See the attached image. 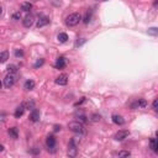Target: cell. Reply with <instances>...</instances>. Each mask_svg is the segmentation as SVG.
I'll list each match as a JSON object with an SVG mask.
<instances>
[{
  "instance_id": "1",
  "label": "cell",
  "mask_w": 158,
  "mask_h": 158,
  "mask_svg": "<svg viewBox=\"0 0 158 158\" xmlns=\"http://www.w3.org/2000/svg\"><path fill=\"white\" fill-rule=\"evenodd\" d=\"M82 20V15L78 14V12H73V14L68 15L67 19H65V24L69 27H73V26H77Z\"/></svg>"
},
{
  "instance_id": "2",
  "label": "cell",
  "mask_w": 158,
  "mask_h": 158,
  "mask_svg": "<svg viewBox=\"0 0 158 158\" xmlns=\"http://www.w3.org/2000/svg\"><path fill=\"white\" fill-rule=\"evenodd\" d=\"M68 129L74 133H85L84 126L82 125V122L79 121H72L68 124Z\"/></svg>"
},
{
  "instance_id": "3",
  "label": "cell",
  "mask_w": 158,
  "mask_h": 158,
  "mask_svg": "<svg viewBox=\"0 0 158 158\" xmlns=\"http://www.w3.org/2000/svg\"><path fill=\"white\" fill-rule=\"evenodd\" d=\"M78 153V147H77V143H76V138H72L68 143V156L69 157H76Z\"/></svg>"
},
{
  "instance_id": "4",
  "label": "cell",
  "mask_w": 158,
  "mask_h": 158,
  "mask_svg": "<svg viewBox=\"0 0 158 158\" xmlns=\"http://www.w3.org/2000/svg\"><path fill=\"white\" fill-rule=\"evenodd\" d=\"M15 82H16V77L14 76V74L9 73L5 77V79H4V85H5V88H11L15 84Z\"/></svg>"
},
{
  "instance_id": "5",
  "label": "cell",
  "mask_w": 158,
  "mask_h": 158,
  "mask_svg": "<svg viewBox=\"0 0 158 158\" xmlns=\"http://www.w3.org/2000/svg\"><path fill=\"white\" fill-rule=\"evenodd\" d=\"M129 135H130L129 130H120L118 132H116L114 138H115L116 141H124V140H126L127 137H129Z\"/></svg>"
},
{
  "instance_id": "6",
  "label": "cell",
  "mask_w": 158,
  "mask_h": 158,
  "mask_svg": "<svg viewBox=\"0 0 158 158\" xmlns=\"http://www.w3.org/2000/svg\"><path fill=\"white\" fill-rule=\"evenodd\" d=\"M147 106V100L146 99H137L135 103L131 104V108L132 109H138V108H146Z\"/></svg>"
},
{
  "instance_id": "7",
  "label": "cell",
  "mask_w": 158,
  "mask_h": 158,
  "mask_svg": "<svg viewBox=\"0 0 158 158\" xmlns=\"http://www.w3.org/2000/svg\"><path fill=\"white\" fill-rule=\"evenodd\" d=\"M46 146L48 150H53V148L56 147V137L54 136H48L47 140H46Z\"/></svg>"
},
{
  "instance_id": "8",
  "label": "cell",
  "mask_w": 158,
  "mask_h": 158,
  "mask_svg": "<svg viewBox=\"0 0 158 158\" xmlns=\"http://www.w3.org/2000/svg\"><path fill=\"white\" fill-rule=\"evenodd\" d=\"M33 21H35L33 15H26L25 19L22 20V24H24L25 27H31V26L33 25Z\"/></svg>"
},
{
  "instance_id": "9",
  "label": "cell",
  "mask_w": 158,
  "mask_h": 158,
  "mask_svg": "<svg viewBox=\"0 0 158 158\" xmlns=\"http://www.w3.org/2000/svg\"><path fill=\"white\" fill-rule=\"evenodd\" d=\"M56 83L58 85H67L68 84V76L67 74H61L59 77H57Z\"/></svg>"
},
{
  "instance_id": "10",
  "label": "cell",
  "mask_w": 158,
  "mask_h": 158,
  "mask_svg": "<svg viewBox=\"0 0 158 158\" xmlns=\"http://www.w3.org/2000/svg\"><path fill=\"white\" fill-rule=\"evenodd\" d=\"M50 24V19H48L47 16H41L40 19L37 20V24H36V26L40 29V27H43V26H46V25H48Z\"/></svg>"
},
{
  "instance_id": "11",
  "label": "cell",
  "mask_w": 158,
  "mask_h": 158,
  "mask_svg": "<svg viewBox=\"0 0 158 158\" xmlns=\"http://www.w3.org/2000/svg\"><path fill=\"white\" fill-rule=\"evenodd\" d=\"M111 120H112V122H114V124H116V125H120V126L125 124V118L122 117L121 115H117V114H115V115H112Z\"/></svg>"
},
{
  "instance_id": "12",
  "label": "cell",
  "mask_w": 158,
  "mask_h": 158,
  "mask_svg": "<svg viewBox=\"0 0 158 158\" xmlns=\"http://www.w3.org/2000/svg\"><path fill=\"white\" fill-rule=\"evenodd\" d=\"M24 111H25V103H22V104H21L20 106L15 110V114H14L15 117H16V118H20L21 116L24 115Z\"/></svg>"
},
{
  "instance_id": "13",
  "label": "cell",
  "mask_w": 158,
  "mask_h": 158,
  "mask_svg": "<svg viewBox=\"0 0 158 158\" xmlns=\"http://www.w3.org/2000/svg\"><path fill=\"white\" fill-rule=\"evenodd\" d=\"M65 58L64 57H58L57 58V62H56V68L57 69H62V68H64L65 67Z\"/></svg>"
},
{
  "instance_id": "14",
  "label": "cell",
  "mask_w": 158,
  "mask_h": 158,
  "mask_svg": "<svg viewBox=\"0 0 158 158\" xmlns=\"http://www.w3.org/2000/svg\"><path fill=\"white\" fill-rule=\"evenodd\" d=\"M40 111L38 110H36V109H33L32 110V112L30 114V120H31L32 122H37L38 120H40Z\"/></svg>"
},
{
  "instance_id": "15",
  "label": "cell",
  "mask_w": 158,
  "mask_h": 158,
  "mask_svg": "<svg viewBox=\"0 0 158 158\" xmlns=\"http://www.w3.org/2000/svg\"><path fill=\"white\" fill-rule=\"evenodd\" d=\"M35 82L32 80V79H29V80H26L25 82V84H24V89L25 90H32L33 88H35Z\"/></svg>"
},
{
  "instance_id": "16",
  "label": "cell",
  "mask_w": 158,
  "mask_h": 158,
  "mask_svg": "<svg viewBox=\"0 0 158 158\" xmlns=\"http://www.w3.org/2000/svg\"><path fill=\"white\" fill-rule=\"evenodd\" d=\"M31 9H32V4L30 1H24L22 4H21V10H22V11L27 12V11L31 10Z\"/></svg>"
},
{
  "instance_id": "17",
  "label": "cell",
  "mask_w": 158,
  "mask_h": 158,
  "mask_svg": "<svg viewBox=\"0 0 158 158\" xmlns=\"http://www.w3.org/2000/svg\"><path fill=\"white\" fill-rule=\"evenodd\" d=\"M150 147H151V150H152L153 152H157V151H158V144H157V140H156L155 137L150 140Z\"/></svg>"
},
{
  "instance_id": "18",
  "label": "cell",
  "mask_w": 158,
  "mask_h": 158,
  "mask_svg": "<svg viewBox=\"0 0 158 158\" xmlns=\"http://www.w3.org/2000/svg\"><path fill=\"white\" fill-rule=\"evenodd\" d=\"M7 59H9V52L7 51L0 52V63H5Z\"/></svg>"
},
{
  "instance_id": "19",
  "label": "cell",
  "mask_w": 158,
  "mask_h": 158,
  "mask_svg": "<svg viewBox=\"0 0 158 158\" xmlns=\"http://www.w3.org/2000/svg\"><path fill=\"white\" fill-rule=\"evenodd\" d=\"M58 41L61 42V43H64V42H67L68 41V35L67 33H64V32H62V33H59L58 35Z\"/></svg>"
},
{
  "instance_id": "20",
  "label": "cell",
  "mask_w": 158,
  "mask_h": 158,
  "mask_svg": "<svg viewBox=\"0 0 158 158\" xmlns=\"http://www.w3.org/2000/svg\"><path fill=\"white\" fill-rule=\"evenodd\" d=\"M9 135H10L12 138H17L19 133H17V129H16V127H11V129H9Z\"/></svg>"
},
{
  "instance_id": "21",
  "label": "cell",
  "mask_w": 158,
  "mask_h": 158,
  "mask_svg": "<svg viewBox=\"0 0 158 158\" xmlns=\"http://www.w3.org/2000/svg\"><path fill=\"white\" fill-rule=\"evenodd\" d=\"M90 20H91V10H88L85 16H84V19H83V22H84V24H89Z\"/></svg>"
},
{
  "instance_id": "22",
  "label": "cell",
  "mask_w": 158,
  "mask_h": 158,
  "mask_svg": "<svg viewBox=\"0 0 158 158\" xmlns=\"http://www.w3.org/2000/svg\"><path fill=\"white\" fill-rule=\"evenodd\" d=\"M17 69H19V67H17V65H15V64H10V65L7 67V72L10 73V74H14V73L17 72Z\"/></svg>"
},
{
  "instance_id": "23",
  "label": "cell",
  "mask_w": 158,
  "mask_h": 158,
  "mask_svg": "<svg viewBox=\"0 0 158 158\" xmlns=\"http://www.w3.org/2000/svg\"><path fill=\"white\" fill-rule=\"evenodd\" d=\"M148 33L152 35V36H157V35H158V29H157V27L148 29Z\"/></svg>"
},
{
  "instance_id": "24",
  "label": "cell",
  "mask_w": 158,
  "mask_h": 158,
  "mask_svg": "<svg viewBox=\"0 0 158 158\" xmlns=\"http://www.w3.org/2000/svg\"><path fill=\"white\" fill-rule=\"evenodd\" d=\"M43 63H45V59H43V58H40L37 62L33 64V67H35V68H38V67H41V65H43Z\"/></svg>"
},
{
  "instance_id": "25",
  "label": "cell",
  "mask_w": 158,
  "mask_h": 158,
  "mask_svg": "<svg viewBox=\"0 0 158 158\" xmlns=\"http://www.w3.org/2000/svg\"><path fill=\"white\" fill-rule=\"evenodd\" d=\"M78 118H79V122H82V124H85V122L89 121V120L86 118V116H85V115H83V114H82V115H79Z\"/></svg>"
},
{
  "instance_id": "26",
  "label": "cell",
  "mask_w": 158,
  "mask_h": 158,
  "mask_svg": "<svg viewBox=\"0 0 158 158\" xmlns=\"http://www.w3.org/2000/svg\"><path fill=\"white\" fill-rule=\"evenodd\" d=\"M131 155V153L129 151H121V152H118V157H129Z\"/></svg>"
},
{
  "instance_id": "27",
  "label": "cell",
  "mask_w": 158,
  "mask_h": 158,
  "mask_svg": "<svg viewBox=\"0 0 158 158\" xmlns=\"http://www.w3.org/2000/svg\"><path fill=\"white\" fill-rule=\"evenodd\" d=\"M152 109H153L155 111L158 110V99H155V100H153V103H152Z\"/></svg>"
},
{
  "instance_id": "28",
  "label": "cell",
  "mask_w": 158,
  "mask_h": 158,
  "mask_svg": "<svg viewBox=\"0 0 158 158\" xmlns=\"http://www.w3.org/2000/svg\"><path fill=\"white\" fill-rule=\"evenodd\" d=\"M15 56H16V57H24L22 50H16V51H15Z\"/></svg>"
},
{
  "instance_id": "29",
  "label": "cell",
  "mask_w": 158,
  "mask_h": 158,
  "mask_svg": "<svg viewBox=\"0 0 158 158\" xmlns=\"http://www.w3.org/2000/svg\"><path fill=\"white\" fill-rule=\"evenodd\" d=\"M12 19H14V20H20V19H21L20 12H16V14H14V16H12Z\"/></svg>"
},
{
  "instance_id": "30",
  "label": "cell",
  "mask_w": 158,
  "mask_h": 158,
  "mask_svg": "<svg viewBox=\"0 0 158 158\" xmlns=\"http://www.w3.org/2000/svg\"><path fill=\"white\" fill-rule=\"evenodd\" d=\"M61 129H62V126L61 125H54V127H53L54 132H58V131H61Z\"/></svg>"
},
{
  "instance_id": "31",
  "label": "cell",
  "mask_w": 158,
  "mask_h": 158,
  "mask_svg": "<svg viewBox=\"0 0 158 158\" xmlns=\"http://www.w3.org/2000/svg\"><path fill=\"white\" fill-rule=\"evenodd\" d=\"M99 120H100L99 115H93V121H99Z\"/></svg>"
},
{
  "instance_id": "32",
  "label": "cell",
  "mask_w": 158,
  "mask_h": 158,
  "mask_svg": "<svg viewBox=\"0 0 158 158\" xmlns=\"http://www.w3.org/2000/svg\"><path fill=\"white\" fill-rule=\"evenodd\" d=\"M4 151V146H3V144H0V152H3Z\"/></svg>"
},
{
  "instance_id": "33",
  "label": "cell",
  "mask_w": 158,
  "mask_h": 158,
  "mask_svg": "<svg viewBox=\"0 0 158 158\" xmlns=\"http://www.w3.org/2000/svg\"><path fill=\"white\" fill-rule=\"evenodd\" d=\"M153 5H155V7L158 5V0H155V4H153Z\"/></svg>"
},
{
  "instance_id": "34",
  "label": "cell",
  "mask_w": 158,
  "mask_h": 158,
  "mask_svg": "<svg viewBox=\"0 0 158 158\" xmlns=\"http://www.w3.org/2000/svg\"><path fill=\"white\" fill-rule=\"evenodd\" d=\"M1 14H3V6L0 5V15H1Z\"/></svg>"
},
{
  "instance_id": "35",
  "label": "cell",
  "mask_w": 158,
  "mask_h": 158,
  "mask_svg": "<svg viewBox=\"0 0 158 158\" xmlns=\"http://www.w3.org/2000/svg\"><path fill=\"white\" fill-rule=\"evenodd\" d=\"M1 86H3V83H1V82H0V89H1Z\"/></svg>"
},
{
  "instance_id": "36",
  "label": "cell",
  "mask_w": 158,
  "mask_h": 158,
  "mask_svg": "<svg viewBox=\"0 0 158 158\" xmlns=\"http://www.w3.org/2000/svg\"><path fill=\"white\" fill-rule=\"evenodd\" d=\"M96 1H106V0H96Z\"/></svg>"
}]
</instances>
